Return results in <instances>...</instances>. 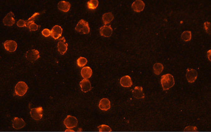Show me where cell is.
<instances>
[{
  "mask_svg": "<svg viewBox=\"0 0 211 132\" xmlns=\"http://www.w3.org/2000/svg\"><path fill=\"white\" fill-rule=\"evenodd\" d=\"M161 82L163 90H168L174 85V76L170 74L163 75L161 76Z\"/></svg>",
  "mask_w": 211,
  "mask_h": 132,
  "instance_id": "cell-1",
  "label": "cell"
},
{
  "mask_svg": "<svg viewBox=\"0 0 211 132\" xmlns=\"http://www.w3.org/2000/svg\"><path fill=\"white\" fill-rule=\"evenodd\" d=\"M28 86L24 81H20L16 84L15 87V93L16 95L22 97L27 93Z\"/></svg>",
  "mask_w": 211,
  "mask_h": 132,
  "instance_id": "cell-2",
  "label": "cell"
},
{
  "mask_svg": "<svg viewBox=\"0 0 211 132\" xmlns=\"http://www.w3.org/2000/svg\"><path fill=\"white\" fill-rule=\"evenodd\" d=\"M77 32H81L83 34H87L90 32L88 23L83 19L80 20L75 28Z\"/></svg>",
  "mask_w": 211,
  "mask_h": 132,
  "instance_id": "cell-3",
  "label": "cell"
},
{
  "mask_svg": "<svg viewBox=\"0 0 211 132\" xmlns=\"http://www.w3.org/2000/svg\"><path fill=\"white\" fill-rule=\"evenodd\" d=\"M64 124L67 128L71 129L77 126L78 123L77 119L75 117L68 115L63 121Z\"/></svg>",
  "mask_w": 211,
  "mask_h": 132,
  "instance_id": "cell-4",
  "label": "cell"
},
{
  "mask_svg": "<svg viewBox=\"0 0 211 132\" xmlns=\"http://www.w3.org/2000/svg\"><path fill=\"white\" fill-rule=\"evenodd\" d=\"M43 109L42 107L31 109L30 112L31 116L34 120H40L43 116Z\"/></svg>",
  "mask_w": 211,
  "mask_h": 132,
  "instance_id": "cell-5",
  "label": "cell"
},
{
  "mask_svg": "<svg viewBox=\"0 0 211 132\" xmlns=\"http://www.w3.org/2000/svg\"><path fill=\"white\" fill-rule=\"evenodd\" d=\"M26 57L29 61L34 62L40 58L39 52L35 49L29 50L26 53Z\"/></svg>",
  "mask_w": 211,
  "mask_h": 132,
  "instance_id": "cell-6",
  "label": "cell"
},
{
  "mask_svg": "<svg viewBox=\"0 0 211 132\" xmlns=\"http://www.w3.org/2000/svg\"><path fill=\"white\" fill-rule=\"evenodd\" d=\"M198 72L196 70L188 68L186 74V78L188 82L194 83L197 79Z\"/></svg>",
  "mask_w": 211,
  "mask_h": 132,
  "instance_id": "cell-7",
  "label": "cell"
},
{
  "mask_svg": "<svg viewBox=\"0 0 211 132\" xmlns=\"http://www.w3.org/2000/svg\"><path fill=\"white\" fill-rule=\"evenodd\" d=\"M4 45L6 50L10 52L15 51L17 46L16 42L13 40H6L4 43Z\"/></svg>",
  "mask_w": 211,
  "mask_h": 132,
  "instance_id": "cell-8",
  "label": "cell"
},
{
  "mask_svg": "<svg viewBox=\"0 0 211 132\" xmlns=\"http://www.w3.org/2000/svg\"><path fill=\"white\" fill-rule=\"evenodd\" d=\"M63 29L58 25L54 26L51 30V36L55 39L56 40L61 36Z\"/></svg>",
  "mask_w": 211,
  "mask_h": 132,
  "instance_id": "cell-9",
  "label": "cell"
},
{
  "mask_svg": "<svg viewBox=\"0 0 211 132\" xmlns=\"http://www.w3.org/2000/svg\"><path fill=\"white\" fill-rule=\"evenodd\" d=\"M14 17V14L12 12H9L3 19V22L4 25L11 26L14 25L15 22Z\"/></svg>",
  "mask_w": 211,
  "mask_h": 132,
  "instance_id": "cell-10",
  "label": "cell"
},
{
  "mask_svg": "<svg viewBox=\"0 0 211 132\" xmlns=\"http://www.w3.org/2000/svg\"><path fill=\"white\" fill-rule=\"evenodd\" d=\"M99 31L100 35L106 37H111L112 33V29L111 25H104L100 28Z\"/></svg>",
  "mask_w": 211,
  "mask_h": 132,
  "instance_id": "cell-11",
  "label": "cell"
},
{
  "mask_svg": "<svg viewBox=\"0 0 211 132\" xmlns=\"http://www.w3.org/2000/svg\"><path fill=\"white\" fill-rule=\"evenodd\" d=\"M145 7V3L141 0H137L132 3V8L133 10L137 12L143 11Z\"/></svg>",
  "mask_w": 211,
  "mask_h": 132,
  "instance_id": "cell-12",
  "label": "cell"
},
{
  "mask_svg": "<svg viewBox=\"0 0 211 132\" xmlns=\"http://www.w3.org/2000/svg\"><path fill=\"white\" fill-rule=\"evenodd\" d=\"M65 42L66 40L64 37H63L58 43V51L62 55L64 54L67 50L68 44L67 43H65Z\"/></svg>",
  "mask_w": 211,
  "mask_h": 132,
  "instance_id": "cell-13",
  "label": "cell"
},
{
  "mask_svg": "<svg viewBox=\"0 0 211 132\" xmlns=\"http://www.w3.org/2000/svg\"><path fill=\"white\" fill-rule=\"evenodd\" d=\"M81 89L83 92L86 93L89 92L92 89L91 84L89 80L83 79L80 83Z\"/></svg>",
  "mask_w": 211,
  "mask_h": 132,
  "instance_id": "cell-14",
  "label": "cell"
},
{
  "mask_svg": "<svg viewBox=\"0 0 211 132\" xmlns=\"http://www.w3.org/2000/svg\"><path fill=\"white\" fill-rule=\"evenodd\" d=\"M13 127L16 130H19L25 126V123L22 118L15 117L13 120Z\"/></svg>",
  "mask_w": 211,
  "mask_h": 132,
  "instance_id": "cell-15",
  "label": "cell"
},
{
  "mask_svg": "<svg viewBox=\"0 0 211 132\" xmlns=\"http://www.w3.org/2000/svg\"><path fill=\"white\" fill-rule=\"evenodd\" d=\"M132 94L135 98L142 99L145 98V94L143 92V87L141 86H136L132 92Z\"/></svg>",
  "mask_w": 211,
  "mask_h": 132,
  "instance_id": "cell-16",
  "label": "cell"
},
{
  "mask_svg": "<svg viewBox=\"0 0 211 132\" xmlns=\"http://www.w3.org/2000/svg\"><path fill=\"white\" fill-rule=\"evenodd\" d=\"M99 107L101 110L108 111L111 107V103L109 99L106 98H103L100 101Z\"/></svg>",
  "mask_w": 211,
  "mask_h": 132,
  "instance_id": "cell-17",
  "label": "cell"
},
{
  "mask_svg": "<svg viewBox=\"0 0 211 132\" xmlns=\"http://www.w3.org/2000/svg\"><path fill=\"white\" fill-rule=\"evenodd\" d=\"M120 83L121 85L124 87H130L132 85L131 79L128 75L124 76L121 78Z\"/></svg>",
  "mask_w": 211,
  "mask_h": 132,
  "instance_id": "cell-18",
  "label": "cell"
},
{
  "mask_svg": "<svg viewBox=\"0 0 211 132\" xmlns=\"http://www.w3.org/2000/svg\"><path fill=\"white\" fill-rule=\"evenodd\" d=\"M92 69L89 66L84 67L82 69L81 74L82 76L85 79H89L92 76Z\"/></svg>",
  "mask_w": 211,
  "mask_h": 132,
  "instance_id": "cell-19",
  "label": "cell"
},
{
  "mask_svg": "<svg viewBox=\"0 0 211 132\" xmlns=\"http://www.w3.org/2000/svg\"><path fill=\"white\" fill-rule=\"evenodd\" d=\"M71 5L68 2L61 1L58 4V9L64 12H67L70 10Z\"/></svg>",
  "mask_w": 211,
  "mask_h": 132,
  "instance_id": "cell-20",
  "label": "cell"
},
{
  "mask_svg": "<svg viewBox=\"0 0 211 132\" xmlns=\"http://www.w3.org/2000/svg\"><path fill=\"white\" fill-rule=\"evenodd\" d=\"M114 16L111 12L106 13L103 15L102 19L105 25L110 23L113 20Z\"/></svg>",
  "mask_w": 211,
  "mask_h": 132,
  "instance_id": "cell-21",
  "label": "cell"
},
{
  "mask_svg": "<svg viewBox=\"0 0 211 132\" xmlns=\"http://www.w3.org/2000/svg\"><path fill=\"white\" fill-rule=\"evenodd\" d=\"M154 71L155 74L159 75L163 72L164 67L161 63H156L154 66Z\"/></svg>",
  "mask_w": 211,
  "mask_h": 132,
  "instance_id": "cell-22",
  "label": "cell"
},
{
  "mask_svg": "<svg viewBox=\"0 0 211 132\" xmlns=\"http://www.w3.org/2000/svg\"><path fill=\"white\" fill-rule=\"evenodd\" d=\"M181 38L185 42L190 41L192 39V32L190 31H185L181 34Z\"/></svg>",
  "mask_w": 211,
  "mask_h": 132,
  "instance_id": "cell-23",
  "label": "cell"
},
{
  "mask_svg": "<svg viewBox=\"0 0 211 132\" xmlns=\"http://www.w3.org/2000/svg\"><path fill=\"white\" fill-rule=\"evenodd\" d=\"M99 2L97 0H91L88 1L87 6L88 9L94 10L98 7Z\"/></svg>",
  "mask_w": 211,
  "mask_h": 132,
  "instance_id": "cell-24",
  "label": "cell"
},
{
  "mask_svg": "<svg viewBox=\"0 0 211 132\" xmlns=\"http://www.w3.org/2000/svg\"><path fill=\"white\" fill-rule=\"evenodd\" d=\"M87 60L86 58L83 57H80L77 61V63L78 66L82 67L85 66L87 64Z\"/></svg>",
  "mask_w": 211,
  "mask_h": 132,
  "instance_id": "cell-25",
  "label": "cell"
},
{
  "mask_svg": "<svg viewBox=\"0 0 211 132\" xmlns=\"http://www.w3.org/2000/svg\"><path fill=\"white\" fill-rule=\"evenodd\" d=\"M99 132H111L112 130L108 125H103L98 127Z\"/></svg>",
  "mask_w": 211,
  "mask_h": 132,
  "instance_id": "cell-26",
  "label": "cell"
},
{
  "mask_svg": "<svg viewBox=\"0 0 211 132\" xmlns=\"http://www.w3.org/2000/svg\"><path fill=\"white\" fill-rule=\"evenodd\" d=\"M204 27L206 32L209 34H211V23L208 22H205L204 24Z\"/></svg>",
  "mask_w": 211,
  "mask_h": 132,
  "instance_id": "cell-27",
  "label": "cell"
},
{
  "mask_svg": "<svg viewBox=\"0 0 211 132\" xmlns=\"http://www.w3.org/2000/svg\"><path fill=\"white\" fill-rule=\"evenodd\" d=\"M39 26H40V25H37V24L33 22L30 24V25H29V30H30V31H33L37 30L39 28Z\"/></svg>",
  "mask_w": 211,
  "mask_h": 132,
  "instance_id": "cell-28",
  "label": "cell"
},
{
  "mask_svg": "<svg viewBox=\"0 0 211 132\" xmlns=\"http://www.w3.org/2000/svg\"><path fill=\"white\" fill-rule=\"evenodd\" d=\"M17 25L18 26L20 27H27V23H26V21L22 20V19H20L17 22Z\"/></svg>",
  "mask_w": 211,
  "mask_h": 132,
  "instance_id": "cell-29",
  "label": "cell"
},
{
  "mask_svg": "<svg viewBox=\"0 0 211 132\" xmlns=\"http://www.w3.org/2000/svg\"><path fill=\"white\" fill-rule=\"evenodd\" d=\"M40 14L39 13H34L32 17L29 18L28 19L27 21H28V22H34V20H35L37 16L40 15Z\"/></svg>",
  "mask_w": 211,
  "mask_h": 132,
  "instance_id": "cell-30",
  "label": "cell"
},
{
  "mask_svg": "<svg viewBox=\"0 0 211 132\" xmlns=\"http://www.w3.org/2000/svg\"><path fill=\"white\" fill-rule=\"evenodd\" d=\"M42 35L46 37H48L51 35V32L48 29H45L42 31Z\"/></svg>",
  "mask_w": 211,
  "mask_h": 132,
  "instance_id": "cell-31",
  "label": "cell"
},
{
  "mask_svg": "<svg viewBox=\"0 0 211 132\" xmlns=\"http://www.w3.org/2000/svg\"><path fill=\"white\" fill-rule=\"evenodd\" d=\"M65 131H73V130H66Z\"/></svg>",
  "mask_w": 211,
  "mask_h": 132,
  "instance_id": "cell-32",
  "label": "cell"
}]
</instances>
